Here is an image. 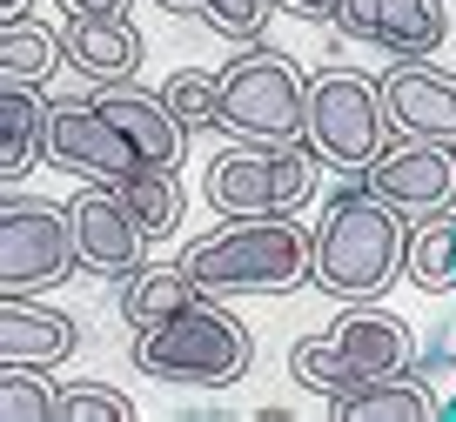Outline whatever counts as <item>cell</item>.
Segmentation results:
<instances>
[{"label": "cell", "mask_w": 456, "mask_h": 422, "mask_svg": "<svg viewBox=\"0 0 456 422\" xmlns=\"http://www.w3.org/2000/svg\"><path fill=\"white\" fill-rule=\"evenodd\" d=\"M410 268V215L349 174L315 222V288L336 302H376Z\"/></svg>", "instance_id": "obj_1"}, {"label": "cell", "mask_w": 456, "mask_h": 422, "mask_svg": "<svg viewBox=\"0 0 456 422\" xmlns=\"http://www.w3.org/2000/svg\"><path fill=\"white\" fill-rule=\"evenodd\" d=\"M182 262L208 296H289L315 281V228H302L296 215H242L188 241Z\"/></svg>", "instance_id": "obj_2"}, {"label": "cell", "mask_w": 456, "mask_h": 422, "mask_svg": "<svg viewBox=\"0 0 456 422\" xmlns=\"http://www.w3.org/2000/svg\"><path fill=\"white\" fill-rule=\"evenodd\" d=\"M256 342L215 296H201L195 309L168 315L155 329H134V369H148L155 382H195V389H222V382L248 376Z\"/></svg>", "instance_id": "obj_3"}, {"label": "cell", "mask_w": 456, "mask_h": 422, "mask_svg": "<svg viewBox=\"0 0 456 422\" xmlns=\"http://www.w3.org/2000/svg\"><path fill=\"white\" fill-rule=\"evenodd\" d=\"M410 362H416L410 329L389 309H376V302H349V315H336L329 336H309L289 349V376L322 389V395H342V389L376 382V376H396Z\"/></svg>", "instance_id": "obj_4"}, {"label": "cell", "mask_w": 456, "mask_h": 422, "mask_svg": "<svg viewBox=\"0 0 456 422\" xmlns=\"http://www.w3.org/2000/svg\"><path fill=\"white\" fill-rule=\"evenodd\" d=\"M222 134L256 141V148H289L309 141V81L275 47H242L222 68Z\"/></svg>", "instance_id": "obj_5"}, {"label": "cell", "mask_w": 456, "mask_h": 422, "mask_svg": "<svg viewBox=\"0 0 456 422\" xmlns=\"http://www.w3.org/2000/svg\"><path fill=\"white\" fill-rule=\"evenodd\" d=\"M329 161L315 155L309 141H289V148H256V141H235L228 155L208 161V208L222 222H242V215H302L315 201V174Z\"/></svg>", "instance_id": "obj_6"}, {"label": "cell", "mask_w": 456, "mask_h": 422, "mask_svg": "<svg viewBox=\"0 0 456 422\" xmlns=\"http://www.w3.org/2000/svg\"><path fill=\"white\" fill-rule=\"evenodd\" d=\"M309 148L342 174H370L376 155L389 148V108L383 81L356 68H329L309 81Z\"/></svg>", "instance_id": "obj_7"}, {"label": "cell", "mask_w": 456, "mask_h": 422, "mask_svg": "<svg viewBox=\"0 0 456 422\" xmlns=\"http://www.w3.org/2000/svg\"><path fill=\"white\" fill-rule=\"evenodd\" d=\"M74 268H81V248H74L68 208L7 188V201H0V288L7 296H47Z\"/></svg>", "instance_id": "obj_8"}, {"label": "cell", "mask_w": 456, "mask_h": 422, "mask_svg": "<svg viewBox=\"0 0 456 422\" xmlns=\"http://www.w3.org/2000/svg\"><path fill=\"white\" fill-rule=\"evenodd\" d=\"M47 161L68 174H81V182H108L121 188L128 174H142V148H134L121 127L101 114V101H54V114H47Z\"/></svg>", "instance_id": "obj_9"}, {"label": "cell", "mask_w": 456, "mask_h": 422, "mask_svg": "<svg viewBox=\"0 0 456 422\" xmlns=\"http://www.w3.org/2000/svg\"><path fill=\"white\" fill-rule=\"evenodd\" d=\"M68 222H74V248H81L87 275H108V281H128L134 268H148V228L134 222V208L121 201V188H81L68 201Z\"/></svg>", "instance_id": "obj_10"}, {"label": "cell", "mask_w": 456, "mask_h": 422, "mask_svg": "<svg viewBox=\"0 0 456 422\" xmlns=\"http://www.w3.org/2000/svg\"><path fill=\"white\" fill-rule=\"evenodd\" d=\"M389 208H403L410 222H429L456 201V148L450 141H410L403 134L396 148L376 155V168L362 174Z\"/></svg>", "instance_id": "obj_11"}, {"label": "cell", "mask_w": 456, "mask_h": 422, "mask_svg": "<svg viewBox=\"0 0 456 422\" xmlns=\"http://www.w3.org/2000/svg\"><path fill=\"white\" fill-rule=\"evenodd\" d=\"M383 108L389 127L410 141H450L456 148V74L429 68V61H396L383 74Z\"/></svg>", "instance_id": "obj_12"}, {"label": "cell", "mask_w": 456, "mask_h": 422, "mask_svg": "<svg viewBox=\"0 0 456 422\" xmlns=\"http://www.w3.org/2000/svg\"><path fill=\"white\" fill-rule=\"evenodd\" d=\"M101 114H108L121 134L142 148V161L148 168H182V148H188V127L175 121V108L161 94H148V87H134V81H108L101 87Z\"/></svg>", "instance_id": "obj_13"}, {"label": "cell", "mask_w": 456, "mask_h": 422, "mask_svg": "<svg viewBox=\"0 0 456 422\" xmlns=\"http://www.w3.org/2000/svg\"><path fill=\"white\" fill-rule=\"evenodd\" d=\"M74 342H81L74 315L47 309V302H34V296H7V309H0V362L54 369V362L74 355Z\"/></svg>", "instance_id": "obj_14"}, {"label": "cell", "mask_w": 456, "mask_h": 422, "mask_svg": "<svg viewBox=\"0 0 456 422\" xmlns=\"http://www.w3.org/2000/svg\"><path fill=\"white\" fill-rule=\"evenodd\" d=\"M61 41H68V61H74L94 87L128 81V74L142 68V34L128 28V14H68Z\"/></svg>", "instance_id": "obj_15"}, {"label": "cell", "mask_w": 456, "mask_h": 422, "mask_svg": "<svg viewBox=\"0 0 456 422\" xmlns=\"http://www.w3.org/2000/svg\"><path fill=\"white\" fill-rule=\"evenodd\" d=\"M329 416L336 422H436L443 402L429 395L423 376L396 369V376H376V382H356V389L329 395Z\"/></svg>", "instance_id": "obj_16"}, {"label": "cell", "mask_w": 456, "mask_h": 422, "mask_svg": "<svg viewBox=\"0 0 456 422\" xmlns=\"http://www.w3.org/2000/svg\"><path fill=\"white\" fill-rule=\"evenodd\" d=\"M47 114H54V101H41V87L0 81V174L7 182L47 161Z\"/></svg>", "instance_id": "obj_17"}, {"label": "cell", "mask_w": 456, "mask_h": 422, "mask_svg": "<svg viewBox=\"0 0 456 422\" xmlns=\"http://www.w3.org/2000/svg\"><path fill=\"white\" fill-rule=\"evenodd\" d=\"M201 296H208V288L188 275V262H168V268H134V275L121 281V315H128V329H155V322H168V315L195 309Z\"/></svg>", "instance_id": "obj_18"}, {"label": "cell", "mask_w": 456, "mask_h": 422, "mask_svg": "<svg viewBox=\"0 0 456 422\" xmlns=\"http://www.w3.org/2000/svg\"><path fill=\"white\" fill-rule=\"evenodd\" d=\"M443 28H450L443 0H376L370 41L389 47L396 61H429V47H443Z\"/></svg>", "instance_id": "obj_19"}, {"label": "cell", "mask_w": 456, "mask_h": 422, "mask_svg": "<svg viewBox=\"0 0 456 422\" xmlns=\"http://www.w3.org/2000/svg\"><path fill=\"white\" fill-rule=\"evenodd\" d=\"M61 61H68V41H61L54 28H41V20H28V14H14L7 28H0V81L41 87Z\"/></svg>", "instance_id": "obj_20"}, {"label": "cell", "mask_w": 456, "mask_h": 422, "mask_svg": "<svg viewBox=\"0 0 456 422\" xmlns=\"http://www.w3.org/2000/svg\"><path fill=\"white\" fill-rule=\"evenodd\" d=\"M121 201L134 208V222L148 228V241L175 235L182 228V182H175V168H142L121 182Z\"/></svg>", "instance_id": "obj_21"}, {"label": "cell", "mask_w": 456, "mask_h": 422, "mask_svg": "<svg viewBox=\"0 0 456 422\" xmlns=\"http://www.w3.org/2000/svg\"><path fill=\"white\" fill-rule=\"evenodd\" d=\"M410 281L416 288H429V296H443V288H456V215H429L423 228L410 235Z\"/></svg>", "instance_id": "obj_22"}, {"label": "cell", "mask_w": 456, "mask_h": 422, "mask_svg": "<svg viewBox=\"0 0 456 422\" xmlns=\"http://www.w3.org/2000/svg\"><path fill=\"white\" fill-rule=\"evenodd\" d=\"M161 101L175 108V121L188 127V134H201V127H222V74H201V68H182L161 81Z\"/></svg>", "instance_id": "obj_23"}, {"label": "cell", "mask_w": 456, "mask_h": 422, "mask_svg": "<svg viewBox=\"0 0 456 422\" xmlns=\"http://www.w3.org/2000/svg\"><path fill=\"white\" fill-rule=\"evenodd\" d=\"M0 422H61V389L28 362H7L0 376Z\"/></svg>", "instance_id": "obj_24"}, {"label": "cell", "mask_w": 456, "mask_h": 422, "mask_svg": "<svg viewBox=\"0 0 456 422\" xmlns=\"http://www.w3.org/2000/svg\"><path fill=\"white\" fill-rule=\"evenodd\" d=\"M161 7H168V14L208 20L222 41H242V47H256L262 28H269V0H161Z\"/></svg>", "instance_id": "obj_25"}, {"label": "cell", "mask_w": 456, "mask_h": 422, "mask_svg": "<svg viewBox=\"0 0 456 422\" xmlns=\"http://www.w3.org/2000/svg\"><path fill=\"white\" fill-rule=\"evenodd\" d=\"M61 422H134V409L121 389L81 382V389H61Z\"/></svg>", "instance_id": "obj_26"}, {"label": "cell", "mask_w": 456, "mask_h": 422, "mask_svg": "<svg viewBox=\"0 0 456 422\" xmlns=\"http://www.w3.org/2000/svg\"><path fill=\"white\" fill-rule=\"evenodd\" d=\"M289 14H302V20H336V7L342 0H282Z\"/></svg>", "instance_id": "obj_27"}, {"label": "cell", "mask_w": 456, "mask_h": 422, "mask_svg": "<svg viewBox=\"0 0 456 422\" xmlns=\"http://www.w3.org/2000/svg\"><path fill=\"white\" fill-rule=\"evenodd\" d=\"M68 14H128V0H61Z\"/></svg>", "instance_id": "obj_28"}, {"label": "cell", "mask_w": 456, "mask_h": 422, "mask_svg": "<svg viewBox=\"0 0 456 422\" xmlns=\"http://www.w3.org/2000/svg\"><path fill=\"white\" fill-rule=\"evenodd\" d=\"M0 14L14 20V14H28V0H0Z\"/></svg>", "instance_id": "obj_29"}, {"label": "cell", "mask_w": 456, "mask_h": 422, "mask_svg": "<svg viewBox=\"0 0 456 422\" xmlns=\"http://www.w3.org/2000/svg\"><path fill=\"white\" fill-rule=\"evenodd\" d=\"M443 416H450V422H456V395H450V402H443Z\"/></svg>", "instance_id": "obj_30"}]
</instances>
